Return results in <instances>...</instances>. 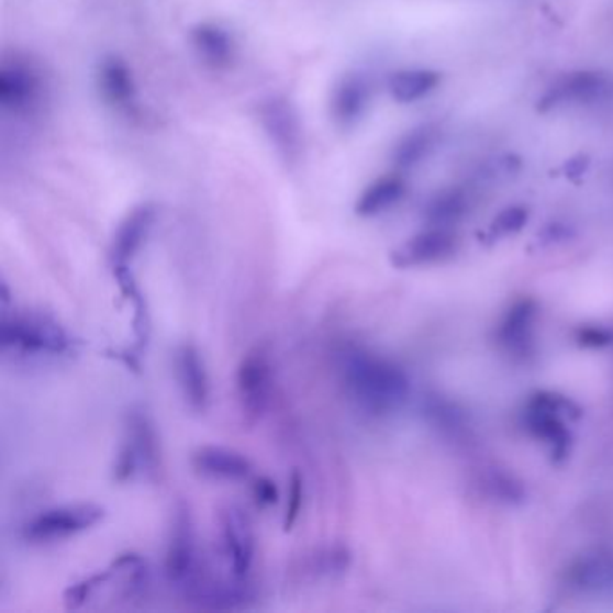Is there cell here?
<instances>
[{
	"instance_id": "obj_28",
	"label": "cell",
	"mask_w": 613,
	"mask_h": 613,
	"mask_svg": "<svg viewBox=\"0 0 613 613\" xmlns=\"http://www.w3.org/2000/svg\"><path fill=\"white\" fill-rule=\"evenodd\" d=\"M573 579L583 589H598V587L609 581L610 567H606L604 561H595V559L593 561H584L573 572Z\"/></svg>"
},
{
	"instance_id": "obj_5",
	"label": "cell",
	"mask_w": 613,
	"mask_h": 613,
	"mask_svg": "<svg viewBox=\"0 0 613 613\" xmlns=\"http://www.w3.org/2000/svg\"><path fill=\"white\" fill-rule=\"evenodd\" d=\"M101 505L81 502V504L58 505L53 510L42 511L31 519L24 527V538L31 544H53L89 531L103 520Z\"/></svg>"
},
{
	"instance_id": "obj_18",
	"label": "cell",
	"mask_w": 613,
	"mask_h": 613,
	"mask_svg": "<svg viewBox=\"0 0 613 613\" xmlns=\"http://www.w3.org/2000/svg\"><path fill=\"white\" fill-rule=\"evenodd\" d=\"M194 53L214 70H225L236 59V40L231 31L214 22H200L189 33Z\"/></svg>"
},
{
	"instance_id": "obj_10",
	"label": "cell",
	"mask_w": 613,
	"mask_h": 613,
	"mask_svg": "<svg viewBox=\"0 0 613 613\" xmlns=\"http://www.w3.org/2000/svg\"><path fill=\"white\" fill-rule=\"evenodd\" d=\"M166 573L169 581L178 587H189L197 578V542H194L193 519L186 505H180L175 513L168 554H166Z\"/></svg>"
},
{
	"instance_id": "obj_21",
	"label": "cell",
	"mask_w": 613,
	"mask_h": 613,
	"mask_svg": "<svg viewBox=\"0 0 613 613\" xmlns=\"http://www.w3.org/2000/svg\"><path fill=\"white\" fill-rule=\"evenodd\" d=\"M406 183L400 175H386L369 183L355 203V213L361 218L378 216L394 208L405 197Z\"/></svg>"
},
{
	"instance_id": "obj_27",
	"label": "cell",
	"mask_w": 613,
	"mask_h": 613,
	"mask_svg": "<svg viewBox=\"0 0 613 613\" xmlns=\"http://www.w3.org/2000/svg\"><path fill=\"white\" fill-rule=\"evenodd\" d=\"M302 499H304V480H302L301 471L293 470L288 479V502L287 511H285V531H292L293 525L299 520L302 510Z\"/></svg>"
},
{
	"instance_id": "obj_7",
	"label": "cell",
	"mask_w": 613,
	"mask_h": 613,
	"mask_svg": "<svg viewBox=\"0 0 613 613\" xmlns=\"http://www.w3.org/2000/svg\"><path fill=\"white\" fill-rule=\"evenodd\" d=\"M613 94V78L601 70H573L556 79L538 101V110L592 104Z\"/></svg>"
},
{
	"instance_id": "obj_17",
	"label": "cell",
	"mask_w": 613,
	"mask_h": 613,
	"mask_svg": "<svg viewBox=\"0 0 613 613\" xmlns=\"http://www.w3.org/2000/svg\"><path fill=\"white\" fill-rule=\"evenodd\" d=\"M191 466L198 475L213 480L239 482L253 475L254 466L247 455L225 446H200L191 455Z\"/></svg>"
},
{
	"instance_id": "obj_13",
	"label": "cell",
	"mask_w": 613,
	"mask_h": 613,
	"mask_svg": "<svg viewBox=\"0 0 613 613\" xmlns=\"http://www.w3.org/2000/svg\"><path fill=\"white\" fill-rule=\"evenodd\" d=\"M457 250V237L450 229L434 227L406 239L392 253V265L398 268L423 267L432 263L445 261Z\"/></svg>"
},
{
	"instance_id": "obj_1",
	"label": "cell",
	"mask_w": 613,
	"mask_h": 613,
	"mask_svg": "<svg viewBox=\"0 0 613 613\" xmlns=\"http://www.w3.org/2000/svg\"><path fill=\"white\" fill-rule=\"evenodd\" d=\"M344 381L358 403L376 414L400 409L411 395V380L394 361L372 353H349L344 360Z\"/></svg>"
},
{
	"instance_id": "obj_24",
	"label": "cell",
	"mask_w": 613,
	"mask_h": 613,
	"mask_svg": "<svg viewBox=\"0 0 613 613\" xmlns=\"http://www.w3.org/2000/svg\"><path fill=\"white\" fill-rule=\"evenodd\" d=\"M468 205H470V200L466 197L465 191L455 188L445 189L432 198L431 203L426 205L425 216L432 225L446 227L465 216Z\"/></svg>"
},
{
	"instance_id": "obj_16",
	"label": "cell",
	"mask_w": 613,
	"mask_h": 613,
	"mask_svg": "<svg viewBox=\"0 0 613 613\" xmlns=\"http://www.w3.org/2000/svg\"><path fill=\"white\" fill-rule=\"evenodd\" d=\"M178 386L189 406L197 412L208 411L211 403V380L203 356L193 344H182L175 353Z\"/></svg>"
},
{
	"instance_id": "obj_22",
	"label": "cell",
	"mask_w": 613,
	"mask_h": 613,
	"mask_svg": "<svg viewBox=\"0 0 613 613\" xmlns=\"http://www.w3.org/2000/svg\"><path fill=\"white\" fill-rule=\"evenodd\" d=\"M441 83V75L431 69L398 70L389 78L387 89L398 103L409 104L431 94Z\"/></svg>"
},
{
	"instance_id": "obj_11",
	"label": "cell",
	"mask_w": 613,
	"mask_h": 613,
	"mask_svg": "<svg viewBox=\"0 0 613 613\" xmlns=\"http://www.w3.org/2000/svg\"><path fill=\"white\" fill-rule=\"evenodd\" d=\"M223 553L229 567L239 583H245L253 570L256 556V536L247 514L237 508H229L222 514Z\"/></svg>"
},
{
	"instance_id": "obj_9",
	"label": "cell",
	"mask_w": 613,
	"mask_h": 613,
	"mask_svg": "<svg viewBox=\"0 0 613 613\" xmlns=\"http://www.w3.org/2000/svg\"><path fill=\"white\" fill-rule=\"evenodd\" d=\"M259 121L282 163L296 164L302 154V126L292 101L272 96L259 104Z\"/></svg>"
},
{
	"instance_id": "obj_25",
	"label": "cell",
	"mask_w": 613,
	"mask_h": 613,
	"mask_svg": "<svg viewBox=\"0 0 613 613\" xmlns=\"http://www.w3.org/2000/svg\"><path fill=\"white\" fill-rule=\"evenodd\" d=\"M114 576L115 569L110 565L109 569L92 573L89 578L81 579L78 583L70 584L69 589L65 590L64 593L65 606L69 610L81 609V606L89 603L92 595H94L103 584L109 583L110 579L114 578Z\"/></svg>"
},
{
	"instance_id": "obj_14",
	"label": "cell",
	"mask_w": 613,
	"mask_h": 613,
	"mask_svg": "<svg viewBox=\"0 0 613 613\" xmlns=\"http://www.w3.org/2000/svg\"><path fill=\"white\" fill-rule=\"evenodd\" d=\"M157 220V208L154 203H141L132 209L123 222L119 223L112 242V267H130L144 243L148 242L152 229Z\"/></svg>"
},
{
	"instance_id": "obj_15",
	"label": "cell",
	"mask_w": 613,
	"mask_h": 613,
	"mask_svg": "<svg viewBox=\"0 0 613 613\" xmlns=\"http://www.w3.org/2000/svg\"><path fill=\"white\" fill-rule=\"evenodd\" d=\"M96 83L104 103L118 112H132L137 104V83L129 64L115 55L104 56L96 70Z\"/></svg>"
},
{
	"instance_id": "obj_12",
	"label": "cell",
	"mask_w": 613,
	"mask_h": 613,
	"mask_svg": "<svg viewBox=\"0 0 613 613\" xmlns=\"http://www.w3.org/2000/svg\"><path fill=\"white\" fill-rule=\"evenodd\" d=\"M371 81L361 73H347L336 81L330 99L333 123L342 130L355 129L371 104Z\"/></svg>"
},
{
	"instance_id": "obj_26",
	"label": "cell",
	"mask_w": 613,
	"mask_h": 613,
	"mask_svg": "<svg viewBox=\"0 0 613 613\" xmlns=\"http://www.w3.org/2000/svg\"><path fill=\"white\" fill-rule=\"evenodd\" d=\"M530 220V211L524 205H511L500 211L491 222V233L494 236H511L525 227V223Z\"/></svg>"
},
{
	"instance_id": "obj_19",
	"label": "cell",
	"mask_w": 613,
	"mask_h": 613,
	"mask_svg": "<svg viewBox=\"0 0 613 613\" xmlns=\"http://www.w3.org/2000/svg\"><path fill=\"white\" fill-rule=\"evenodd\" d=\"M538 306L533 299H520L505 312L497 338L513 355H527L533 347Z\"/></svg>"
},
{
	"instance_id": "obj_2",
	"label": "cell",
	"mask_w": 613,
	"mask_h": 613,
	"mask_svg": "<svg viewBox=\"0 0 613 613\" xmlns=\"http://www.w3.org/2000/svg\"><path fill=\"white\" fill-rule=\"evenodd\" d=\"M0 346L4 353L31 358H55L69 355L75 349V341L51 315L2 310Z\"/></svg>"
},
{
	"instance_id": "obj_8",
	"label": "cell",
	"mask_w": 613,
	"mask_h": 613,
	"mask_svg": "<svg viewBox=\"0 0 613 613\" xmlns=\"http://www.w3.org/2000/svg\"><path fill=\"white\" fill-rule=\"evenodd\" d=\"M158 462V439L148 415L132 412L126 435L114 465V479L126 482L138 471H154Z\"/></svg>"
},
{
	"instance_id": "obj_4",
	"label": "cell",
	"mask_w": 613,
	"mask_h": 613,
	"mask_svg": "<svg viewBox=\"0 0 613 613\" xmlns=\"http://www.w3.org/2000/svg\"><path fill=\"white\" fill-rule=\"evenodd\" d=\"M579 414L578 405L569 398L553 392H536L525 406V428L549 446L554 460H564L572 445L564 415L578 417Z\"/></svg>"
},
{
	"instance_id": "obj_29",
	"label": "cell",
	"mask_w": 613,
	"mask_h": 613,
	"mask_svg": "<svg viewBox=\"0 0 613 613\" xmlns=\"http://www.w3.org/2000/svg\"><path fill=\"white\" fill-rule=\"evenodd\" d=\"M253 494L256 504L261 505V508H268V505L279 502V490H277L276 482L268 477H259L254 482Z\"/></svg>"
},
{
	"instance_id": "obj_23",
	"label": "cell",
	"mask_w": 613,
	"mask_h": 613,
	"mask_svg": "<svg viewBox=\"0 0 613 613\" xmlns=\"http://www.w3.org/2000/svg\"><path fill=\"white\" fill-rule=\"evenodd\" d=\"M114 276L123 296L134 304V332L137 346L144 347L152 335V319H149L148 302L144 299L134 272L130 267H114Z\"/></svg>"
},
{
	"instance_id": "obj_30",
	"label": "cell",
	"mask_w": 613,
	"mask_h": 613,
	"mask_svg": "<svg viewBox=\"0 0 613 613\" xmlns=\"http://www.w3.org/2000/svg\"><path fill=\"white\" fill-rule=\"evenodd\" d=\"M579 342L587 347H603L609 346L610 342L613 341L612 333L604 327H583L579 332Z\"/></svg>"
},
{
	"instance_id": "obj_6",
	"label": "cell",
	"mask_w": 613,
	"mask_h": 613,
	"mask_svg": "<svg viewBox=\"0 0 613 613\" xmlns=\"http://www.w3.org/2000/svg\"><path fill=\"white\" fill-rule=\"evenodd\" d=\"M236 391L239 409L245 420L254 425L261 420L274 392V366L261 347L248 352L239 361L236 372Z\"/></svg>"
},
{
	"instance_id": "obj_20",
	"label": "cell",
	"mask_w": 613,
	"mask_h": 613,
	"mask_svg": "<svg viewBox=\"0 0 613 613\" xmlns=\"http://www.w3.org/2000/svg\"><path fill=\"white\" fill-rule=\"evenodd\" d=\"M441 129L437 124L426 123L415 126L398 141L392 152L395 168H415L425 158L431 157L435 146L439 144Z\"/></svg>"
},
{
	"instance_id": "obj_3",
	"label": "cell",
	"mask_w": 613,
	"mask_h": 613,
	"mask_svg": "<svg viewBox=\"0 0 613 613\" xmlns=\"http://www.w3.org/2000/svg\"><path fill=\"white\" fill-rule=\"evenodd\" d=\"M47 98V81L38 65L15 55L0 67V109L11 118H33Z\"/></svg>"
}]
</instances>
